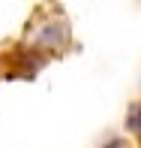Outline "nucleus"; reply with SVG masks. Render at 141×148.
<instances>
[{
    "instance_id": "1",
    "label": "nucleus",
    "mask_w": 141,
    "mask_h": 148,
    "mask_svg": "<svg viewBox=\"0 0 141 148\" xmlns=\"http://www.w3.org/2000/svg\"><path fill=\"white\" fill-rule=\"evenodd\" d=\"M108 148H126V145H123V142H111Z\"/></svg>"
}]
</instances>
